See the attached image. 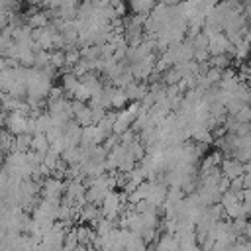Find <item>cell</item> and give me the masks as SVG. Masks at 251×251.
Instances as JSON below:
<instances>
[{
    "label": "cell",
    "instance_id": "6da1fadb",
    "mask_svg": "<svg viewBox=\"0 0 251 251\" xmlns=\"http://www.w3.org/2000/svg\"><path fill=\"white\" fill-rule=\"evenodd\" d=\"M243 175H245V165L239 159H224L222 161V176H226L227 180L241 178Z\"/></svg>",
    "mask_w": 251,
    "mask_h": 251
},
{
    "label": "cell",
    "instance_id": "7a4b0ae2",
    "mask_svg": "<svg viewBox=\"0 0 251 251\" xmlns=\"http://www.w3.org/2000/svg\"><path fill=\"white\" fill-rule=\"evenodd\" d=\"M6 131H10L14 137L16 135H22V133H25V126H27V118L24 116V114H20V112H12V114H8V118H6Z\"/></svg>",
    "mask_w": 251,
    "mask_h": 251
},
{
    "label": "cell",
    "instance_id": "3957f363",
    "mask_svg": "<svg viewBox=\"0 0 251 251\" xmlns=\"http://www.w3.org/2000/svg\"><path fill=\"white\" fill-rule=\"evenodd\" d=\"M29 151H35V153H41L45 155L49 151V141H47V135L45 133H35L33 139H31V149Z\"/></svg>",
    "mask_w": 251,
    "mask_h": 251
}]
</instances>
